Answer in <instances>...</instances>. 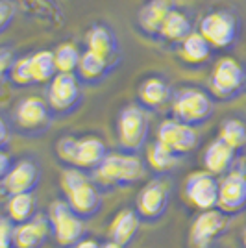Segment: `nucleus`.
<instances>
[{
    "mask_svg": "<svg viewBox=\"0 0 246 248\" xmlns=\"http://www.w3.org/2000/svg\"><path fill=\"white\" fill-rule=\"evenodd\" d=\"M60 186L65 195L63 200L82 220H89L102 211V195L83 170L67 167L62 172Z\"/></svg>",
    "mask_w": 246,
    "mask_h": 248,
    "instance_id": "nucleus-1",
    "label": "nucleus"
},
{
    "mask_svg": "<svg viewBox=\"0 0 246 248\" xmlns=\"http://www.w3.org/2000/svg\"><path fill=\"white\" fill-rule=\"evenodd\" d=\"M56 154L60 161L67 167L78 169L83 172H94L104 161V157L108 155V148L102 139L96 135H85V137L65 135L56 143Z\"/></svg>",
    "mask_w": 246,
    "mask_h": 248,
    "instance_id": "nucleus-2",
    "label": "nucleus"
},
{
    "mask_svg": "<svg viewBox=\"0 0 246 248\" xmlns=\"http://www.w3.org/2000/svg\"><path fill=\"white\" fill-rule=\"evenodd\" d=\"M144 174V165L137 154L108 152L100 167L94 170L96 184L109 187H128L139 182ZM94 184V186H96Z\"/></svg>",
    "mask_w": 246,
    "mask_h": 248,
    "instance_id": "nucleus-3",
    "label": "nucleus"
},
{
    "mask_svg": "<svg viewBox=\"0 0 246 248\" xmlns=\"http://www.w3.org/2000/svg\"><path fill=\"white\" fill-rule=\"evenodd\" d=\"M150 134V119L141 106L130 104L121 109L117 117V139L126 154H137L143 150Z\"/></svg>",
    "mask_w": 246,
    "mask_h": 248,
    "instance_id": "nucleus-4",
    "label": "nucleus"
},
{
    "mask_svg": "<svg viewBox=\"0 0 246 248\" xmlns=\"http://www.w3.org/2000/svg\"><path fill=\"white\" fill-rule=\"evenodd\" d=\"M172 113L176 121L195 128L211 119L213 102L202 89L184 87L172 94Z\"/></svg>",
    "mask_w": 246,
    "mask_h": 248,
    "instance_id": "nucleus-5",
    "label": "nucleus"
},
{
    "mask_svg": "<svg viewBox=\"0 0 246 248\" xmlns=\"http://www.w3.org/2000/svg\"><path fill=\"white\" fill-rule=\"evenodd\" d=\"M46 217L50 222L54 243L60 248H72L80 239H83V220L72 211L63 198L52 202Z\"/></svg>",
    "mask_w": 246,
    "mask_h": 248,
    "instance_id": "nucleus-6",
    "label": "nucleus"
},
{
    "mask_svg": "<svg viewBox=\"0 0 246 248\" xmlns=\"http://www.w3.org/2000/svg\"><path fill=\"white\" fill-rule=\"evenodd\" d=\"M170 204V187L161 178L150 180L135 197V213L141 222L154 224L161 220Z\"/></svg>",
    "mask_w": 246,
    "mask_h": 248,
    "instance_id": "nucleus-7",
    "label": "nucleus"
},
{
    "mask_svg": "<svg viewBox=\"0 0 246 248\" xmlns=\"http://www.w3.org/2000/svg\"><path fill=\"white\" fill-rule=\"evenodd\" d=\"M246 73L243 65L233 58H220L213 67V73L209 78L211 93L218 100H230L245 89Z\"/></svg>",
    "mask_w": 246,
    "mask_h": 248,
    "instance_id": "nucleus-8",
    "label": "nucleus"
},
{
    "mask_svg": "<svg viewBox=\"0 0 246 248\" xmlns=\"http://www.w3.org/2000/svg\"><path fill=\"white\" fill-rule=\"evenodd\" d=\"M52 121V111L46 100L39 96H26L17 104L13 123L17 130L24 135H41L48 130Z\"/></svg>",
    "mask_w": 246,
    "mask_h": 248,
    "instance_id": "nucleus-9",
    "label": "nucleus"
},
{
    "mask_svg": "<svg viewBox=\"0 0 246 248\" xmlns=\"http://www.w3.org/2000/svg\"><path fill=\"white\" fill-rule=\"evenodd\" d=\"M200 35L211 45V48H228L239 35V22L230 11H211L200 21Z\"/></svg>",
    "mask_w": 246,
    "mask_h": 248,
    "instance_id": "nucleus-10",
    "label": "nucleus"
},
{
    "mask_svg": "<svg viewBox=\"0 0 246 248\" xmlns=\"http://www.w3.org/2000/svg\"><path fill=\"white\" fill-rule=\"evenodd\" d=\"M230 217L218 209L200 211L189 230V245L193 248H213L226 233Z\"/></svg>",
    "mask_w": 246,
    "mask_h": 248,
    "instance_id": "nucleus-11",
    "label": "nucleus"
},
{
    "mask_svg": "<svg viewBox=\"0 0 246 248\" xmlns=\"http://www.w3.org/2000/svg\"><path fill=\"white\" fill-rule=\"evenodd\" d=\"M46 104L52 113L56 115H69L72 113L80 104H82V91L80 83L74 74L58 73L52 82L48 83L46 91Z\"/></svg>",
    "mask_w": 246,
    "mask_h": 248,
    "instance_id": "nucleus-12",
    "label": "nucleus"
},
{
    "mask_svg": "<svg viewBox=\"0 0 246 248\" xmlns=\"http://www.w3.org/2000/svg\"><path fill=\"white\" fill-rule=\"evenodd\" d=\"M216 209L226 217H237L246 211V172L231 169L218 182V202Z\"/></svg>",
    "mask_w": 246,
    "mask_h": 248,
    "instance_id": "nucleus-13",
    "label": "nucleus"
},
{
    "mask_svg": "<svg viewBox=\"0 0 246 248\" xmlns=\"http://www.w3.org/2000/svg\"><path fill=\"white\" fill-rule=\"evenodd\" d=\"M185 198L198 209V211H209L216 209L218 202V180L216 176L209 174L205 170L191 172L185 180L184 186Z\"/></svg>",
    "mask_w": 246,
    "mask_h": 248,
    "instance_id": "nucleus-14",
    "label": "nucleus"
},
{
    "mask_svg": "<svg viewBox=\"0 0 246 248\" xmlns=\"http://www.w3.org/2000/svg\"><path fill=\"white\" fill-rule=\"evenodd\" d=\"M41 182V169L33 159H19L13 163L10 172L0 182L2 191L13 197V195H33Z\"/></svg>",
    "mask_w": 246,
    "mask_h": 248,
    "instance_id": "nucleus-15",
    "label": "nucleus"
},
{
    "mask_svg": "<svg viewBox=\"0 0 246 248\" xmlns=\"http://www.w3.org/2000/svg\"><path fill=\"white\" fill-rule=\"evenodd\" d=\"M161 145H165L170 152H174L176 155H185L189 152H193L198 145V134L193 126L172 119H165L163 123L157 128V139Z\"/></svg>",
    "mask_w": 246,
    "mask_h": 248,
    "instance_id": "nucleus-16",
    "label": "nucleus"
},
{
    "mask_svg": "<svg viewBox=\"0 0 246 248\" xmlns=\"http://www.w3.org/2000/svg\"><path fill=\"white\" fill-rule=\"evenodd\" d=\"M50 237V222L45 213H35L28 222L13 226V248H43Z\"/></svg>",
    "mask_w": 246,
    "mask_h": 248,
    "instance_id": "nucleus-17",
    "label": "nucleus"
},
{
    "mask_svg": "<svg viewBox=\"0 0 246 248\" xmlns=\"http://www.w3.org/2000/svg\"><path fill=\"white\" fill-rule=\"evenodd\" d=\"M139 226H141V218L137 217L135 209H130V207L121 209L109 222V228H108L109 239L108 241H113L123 248L130 247L139 233Z\"/></svg>",
    "mask_w": 246,
    "mask_h": 248,
    "instance_id": "nucleus-18",
    "label": "nucleus"
},
{
    "mask_svg": "<svg viewBox=\"0 0 246 248\" xmlns=\"http://www.w3.org/2000/svg\"><path fill=\"white\" fill-rule=\"evenodd\" d=\"M235 154L224 141H220L218 137L213 139L204 150V167L205 172L213 176H224L231 170L233 161H235Z\"/></svg>",
    "mask_w": 246,
    "mask_h": 248,
    "instance_id": "nucleus-19",
    "label": "nucleus"
},
{
    "mask_svg": "<svg viewBox=\"0 0 246 248\" xmlns=\"http://www.w3.org/2000/svg\"><path fill=\"white\" fill-rule=\"evenodd\" d=\"M85 43H87V50L100 56L106 62H111V58L117 52L115 33L104 24H94L91 30L87 31Z\"/></svg>",
    "mask_w": 246,
    "mask_h": 248,
    "instance_id": "nucleus-20",
    "label": "nucleus"
},
{
    "mask_svg": "<svg viewBox=\"0 0 246 248\" xmlns=\"http://www.w3.org/2000/svg\"><path fill=\"white\" fill-rule=\"evenodd\" d=\"M139 100L143 104V108L159 109L169 100H172V93L163 78H148L139 87Z\"/></svg>",
    "mask_w": 246,
    "mask_h": 248,
    "instance_id": "nucleus-21",
    "label": "nucleus"
},
{
    "mask_svg": "<svg viewBox=\"0 0 246 248\" xmlns=\"http://www.w3.org/2000/svg\"><path fill=\"white\" fill-rule=\"evenodd\" d=\"M172 10L170 0H150L139 11V26L148 33H159V28Z\"/></svg>",
    "mask_w": 246,
    "mask_h": 248,
    "instance_id": "nucleus-22",
    "label": "nucleus"
},
{
    "mask_svg": "<svg viewBox=\"0 0 246 248\" xmlns=\"http://www.w3.org/2000/svg\"><path fill=\"white\" fill-rule=\"evenodd\" d=\"M191 33H193V24L189 21V17L184 11L174 10V8L170 10L159 28V35L170 43H182Z\"/></svg>",
    "mask_w": 246,
    "mask_h": 248,
    "instance_id": "nucleus-23",
    "label": "nucleus"
},
{
    "mask_svg": "<svg viewBox=\"0 0 246 248\" xmlns=\"http://www.w3.org/2000/svg\"><path fill=\"white\" fill-rule=\"evenodd\" d=\"M211 50H213L211 45L200 35V31H193L191 35H187L182 41L180 54H182V60L185 63L202 65L211 58Z\"/></svg>",
    "mask_w": 246,
    "mask_h": 248,
    "instance_id": "nucleus-24",
    "label": "nucleus"
},
{
    "mask_svg": "<svg viewBox=\"0 0 246 248\" xmlns=\"http://www.w3.org/2000/svg\"><path fill=\"white\" fill-rule=\"evenodd\" d=\"M6 211H8L6 218L13 226L28 222L35 215V198H33V195H13V197H8Z\"/></svg>",
    "mask_w": 246,
    "mask_h": 248,
    "instance_id": "nucleus-25",
    "label": "nucleus"
},
{
    "mask_svg": "<svg viewBox=\"0 0 246 248\" xmlns=\"http://www.w3.org/2000/svg\"><path fill=\"white\" fill-rule=\"evenodd\" d=\"M30 71L33 83H50L52 78L58 74L54 52L39 50L30 56Z\"/></svg>",
    "mask_w": 246,
    "mask_h": 248,
    "instance_id": "nucleus-26",
    "label": "nucleus"
},
{
    "mask_svg": "<svg viewBox=\"0 0 246 248\" xmlns=\"http://www.w3.org/2000/svg\"><path fill=\"white\" fill-rule=\"evenodd\" d=\"M146 161H148L150 169L155 170V172H169V170H172V169L178 167L180 155L170 152L159 141H154L152 145H148V148H146Z\"/></svg>",
    "mask_w": 246,
    "mask_h": 248,
    "instance_id": "nucleus-27",
    "label": "nucleus"
},
{
    "mask_svg": "<svg viewBox=\"0 0 246 248\" xmlns=\"http://www.w3.org/2000/svg\"><path fill=\"white\" fill-rule=\"evenodd\" d=\"M108 69H109V62H106L92 52L85 50L80 58L76 73L83 82H98L104 78V74L108 73Z\"/></svg>",
    "mask_w": 246,
    "mask_h": 248,
    "instance_id": "nucleus-28",
    "label": "nucleus"
},
{
    "mask_svg": "<svg viewBox=\"0 0 246 248\" xmlns=\"http://www.w3.org/2000/svg\"><path fill=\"white\" fill-rule=\"evenodd\" d=\"M218 139L224 141L233 152H241L246 146V124L241 119H226L220 124Z\"/></svg>",
    "mask_w": 246,
    "mask_h": 248,
    "instance_id": "nucleus-29",
    "label": "nucleus"
},
{
    "mask_svg": "<svg viewBox=\"0 0 246 248\" xmlns=\"http://www.w3.org/2000/svg\"><path fill=\"white\" fill-rule=\"evenodd\" d=\"M82 54L78 50V46L74 43H62L56 50H54V62L56 69L62 74H74L78 69Z\"/></svg>",
    "mask_w": 246,
    "mask_h": 248,
    "instance_id": "nucleus-30",
    "label": "nucleus"
},
{
    "mask_svg": "<svg viewBox=\"0 0 246 248\" xmlns=\"http://www.w3.org/2000/svg\"><path fill=\"white\" fill-rule=\"evenodd\" d=\"M10 80L15 85H19V87L33 85V78H31V71H30V56L13 60V65H11V71H10Z\"/></svg>",
    "mask_w": 246,
    "mask_h": 248,
    "instance_id": "nucleus-31",
    "label": "nucleus"
},
{
    "mask_svg": "<svg viewBox=\"0 0 246 248\" xmlns=\"http://www.w3.org/2000/svg\"><path fill=\"white\" fill-rule=\"evenodd\" d=\"M15 19V4L10 0H0V33L10 28Z\"/></svg>",
    "mask_w": 246,
    "mask_h": 248,
    "instance_id": "nucleus-32",
    "label": "nucleus"
},
{
    "mask_svg": "<svg viewBox=\"0 0 246 248\" xmlns=\"http://www.w3.org/2000/svg\"><path fill=\"white\" fill-rule=\"evenodd\" d=\"M0 248H13V224L0 217Z\"/></svg>",
    "mask_w": 246,
    "mask_h": 248,
    "instance_id": "nucleus-33",
    "label": "nucleus"
},
{
    "mask_svg": "<svg viewBox=\"0 0 246 248\" xmlns=\"http://www.w3.org/2000/svg\"><path fill=\"white\" fill-rule=\"evenodd\" d=\"M11 65H13V54L10 48H0V83L10 76Z\"/></svg>",
    "mask_w": 246,
    "mask_h": 248,
    "instance_id": "nucleus-34",
    "label": "nucleus"
},
{
    "mask_svg": "<svg viewBox=\"0 0 246 248\" xmlns=\"http://www.w3.org/2000/svg\"><path fill=\"white\" fill-rule=\"evenodd\" d=\"M11 159H10V155L6 154L2 148H0V182L6 178V174L10 172V169H11Z\"/></svg>",
    "mask_w": 246,
    "mask_h": 248,
    "instance_id": "nucleus-35",
    "label": "nucleus"
},
{
    "mask_svg": "<svg viewBox=\"0 0 246 248\" xmlns=\"http://www.w3.org/2000/svg\"><path fill=\"white\" fill-rule=\"evenodd\" d=\"M72 248H100V243L92 237H83V239H80Z\"/></svg>",
    "mask_w": 246,
    "mask_h": 248,
    "instance_id": "nucleus-36",
    "label": "nucleus"
},
{
    "mask_svg": "<svg viewBox=\"0 0 246 248\" xmlns=\"http://www.w3.org/2000/svg\"><path fill=\"white\" fill-rule=\"evenodd\" d=\"M8 135H10V130H8V124L4 123V119L0 117V148L8 143Z\"/></svg>",
    "mask_w": 246,
    "mask_h": 248,
    "instance_id": "nucleus-37",
    "label": "nucleus"
},
{
    "mask_svg": "<svg viewBox=\"0 0 246 248\" xmlns=\"http://www.w3.org/2000/svg\"><path fill=\"white\" fill-rule=\"evenodd\" d=\"M100 248H123V247L117 245V243H113V241H106L104 245H100Z\"/></svg>",
    "mask_w": 246,
    "mask_h": 248,
    "instance_id": "nucleus-38",
    "label": "nucleus"
},
{
    "mask_svg": "<svg viewBox=\"0 0 246 248\" xmlns=\"http://www.w3.org/2000/svg\"><path fill=\"white\" fill-rule=\"evenodd\" d=\"M241 243H243V248H246V228L243 230V235H241Z\"/></svg>",
    "mask_w": 246,
    "mask_h": 248,
    "instance_id": "nucleus-39",
    "label": "nucleus"
}]
</instances>
